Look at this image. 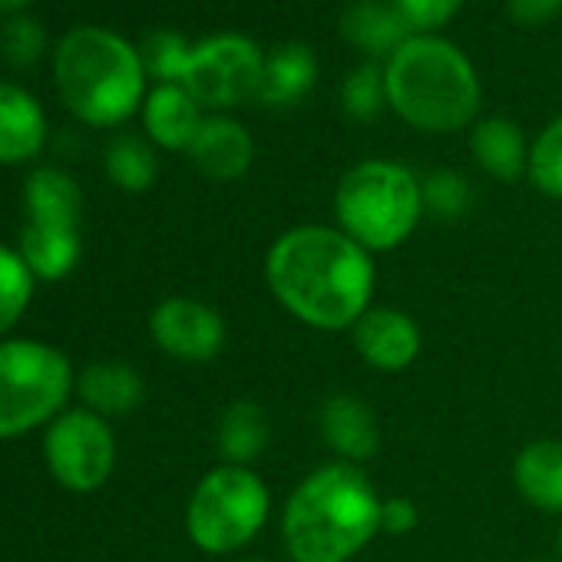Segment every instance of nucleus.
Instances as JSON below:
<instances>
[{
	"instance_id": "nucleus-1",
	"label": "nucleus",
	"mask_w": 562,
	"mask_h": 562,
	"mask_svg": "<svg viewBox=\"0 0 562 562\" xmlns=\"http://www.w3.org/2000/svg\"><path fill=\"white\" fill-rule=\"evenodd\" d=\"M265 285L292 318L315 331H351L378 285L374 255L331 225H295L265 255Z\"/></svg>"
},
{
	"instance_id": "nucleus-2",
	"label": "nucleus",
	"mask_w": 562,
	"mask_h": 562,
	"mask_svg": "<svg viewBox=\"0 0 562 562\" xmlns=\"http://www.w3.org/2000/svg\"><path fill=\"white\" fill-rule=\"evenodd\" d=\"M381 503L364 467H315L281 509V546L292 562H351L381 532Z\"/></svg>"
},
{
	"instance_id": "nucleus-3",
	"label": "nucleus",
	"mask_w": 562,
	"mask_h": 562,
	"mask_svg": "<svg viewBox=\"0 0 562 562\" xmlns=\"http://www.w3.org/2000/svg\"><path fill=\"white\" fill-rule=\"evenodd\" d=\"M387 106L420 133H457L480 113V77L443 37L414 34L384 67Z\"/></svg>"
},
{
	"instance_id": "nucleus-4",
	"label": "nucleus",
	"mask_w": 562,
	"mask_h": 562,
	"mask_svg": "<svg viewBox=\"0 0 562 562\" xmlns=\"http://www.w3.org/2000/svg\"><path fill=\"white\" fill-rule=\"evenodd\" d=\"M54 77L64 106L90 126H116L146 103L139 50L103 27L70 31L57 44Z\"/></svg>"
},
{
	"instance_id": "nucleus-5",
	"label": "nucleus",
	"mask_w": 562,
	"mask_h": 562,
	"mask_svg": "<svg viewBox=\"0 0 562 562\" xmlns=\"http://www.w3.org/2000/svg\"><path fill=\"white\" fill-rule=\"evenodd\" d=\"M338 228L371 255L404 245L424 218L420 179L391 159L351 166L335 192Z\"/></svg>"
},
{
	"instance_id": "nucleus-6",
	"label": "nucleus",
	"mask_w": 562,
	"mask_h": 562,
	"mask_svg": "<svg viewBox=\"0 0 562 562\" xmlns=\"http://www.w3.org/2000/svg\"><path fill=\"white\" fill-rule=\"evenodd\" d=\"M271 493L251 467L218 463L192 490L186 506V532L209 555L245 549L268 522Z\"/></svg>"
},
{
	"instance_id": "nucleus-7",
	"label": "nucleus",
	"mask_w": 562,
	"mask_h": 562,
	"mask_svg": "<svg viewBox=\"0 0 562 562\" xmlns=\"http://www.w3.org/2000/svg\"><path fill=\"white\" fill-rule=\"evenodd\" d=\"M77 374L70 358L44 341H0V440L24 437L64 414Z\"/></svg>"
},
{
	"instance_id": "nucleus-8",
	"label": "nucleus",
	"mask_w": 562,
	"mask_h": 562,
	"mask_svg": "<svg viewBox=\"0 0 562 562\" xmlns=\"http://www.w3.org/2000/svg\"><path fill=\"white\" fill-rule=\"evenodd\" d=\"M44 460L60 486L74 493H93L116 467V437L106 417L87 407L64 411L47 424Z\"/></svg>"
},
{
	"instance_id": "nucleus-9",
	"label": "nucleus",
	"mask_w": 562,
	"mask_h": 562,
	"mask_svg": "<svg viewBox=\"0 0 562 562\" xmlns=\"http://www.w3.org/2000/svg\"><path fill=\"white\" fill-rule=\"evenodd\" d=\"M265 54L241 34H215L192 47L182 87L199 106L228 110L258 97Z\"/></svg>"
},
{
	"instance_id": "nucleus-10",
	"label": "nucleus",
	"mask_w": 562,
	"mask_h": 562,
	"mask_svg": "<svg viewBox=\"0 0 562 562\" xmlns=\"http://www.w3.org/2000/svg\"><path fill=\"white\" fill-rule=\"evenodd\" d=\"M149 335L156 348L186 364H205L225 348V322L222 315L189 295L162 299L149 315Z\"/></svg>"
},
{
	"instance_id": "nucleus-11",
	"label": "nucleus",
	"mask_w": 562,
	"mask_h": 562,
	"mask_svg": "<svg viewBox=\"0 0 562 562\" xmlns=\"http://www.w3.org/2000/svg\"><path fill=\"white\" fill-rule=\"evenodd\" d=\"M351 341H355L358 358L381 374L407 371L420 358V348H424L420 325L401 308H371L351 328Z\"/></svg>"
},
{
	"instance_id": "nucleus-12",
	"label": "nucleus",
	"mask_w": 562,
	"mask_h": 562,
	"mask_svg": "<svg viewBox=\"0 0 562 562\" xmlns=\"http://www.w3.org/2000/svg\"><path fill=\"white\" fill-rule=\"evenodd\" d=\"M318 430L328 450L355 467H364L381 443L374 411L355 394H331L318 411Z\"/></svg>"
},
{
	"instance_id": "nucleus-13",
	"label": "nucleus",
	"mask_w": 562,
	"mask_h": 562,
	"mask_svg": "<svg viewBox=\"0 0 562 562\" xmlns=\"http://www.w3.org/2000/svg\"><path fill=\"white\" fill-rule=\"evenodd\" d=\"M192 166L215 182H232L241 179L255 159V143L241 123L232 116H209L202 120L192 146L186 149Z\"/></svg>"
},
{
	"instance_id": "nucleus-14",
	"label": "nucleus",
	"mask_w": 562,
	"mask_h": 562,
	"mask_svg": "<svg viewBox=\"0 0 562 562\" xmlns=\"http://www.w3.org/2000/svg\"><path fill=\"white\" fill-rule=\"evenodd\" d=\"M47 143L44 106L18 83H0V166L31 162Z\"/></svg>"
},
{
	"instance_id": "nucleus-15",
	"label": "nucleus",
	"mask_w": 562,
	"mask_h": 562,
	"mask_svg": "<svg viewBox=\"0 0 562 562\" xmlns=\"http://www.w3.org/2000/svg\"><path fill=\"white\" fill-rule=\"evenodd\" d=\"M143 123L156 146L189 149L202 126V106L182 83H159L143 103Z\"/></svg>"
},
{
	"instance_id": "nucleus-16",
	"label": "nucleus",
	"mask_w": 562,
	"mask_h": 562,
	"mask_svg": "<svg viewBox=\"0 0 562 562\" xmlns=\"http://www.w3.org/2000/svg\"><path fill=\"white\" fill-rule=\"evenodd\" d=\"M470 153L476 166L499 182H516L529 172V143L522 130L506 116H490L473 123Z\"/></svg>"
},
{
	"instance_id": "nucleus-17",
	"label": "nucleus",
	"mask_w": 562,
	"mask_h": 562,
	"mask_svg": "<svg viewBox=\"0 0 562 562\" xmlns=\"http://www.w3.org/2000/svg\"><path fill=\"white\" fill-rule=\"evenodd\" d=\"M519 496L539 513H562V440H532L513 460Z\"/></svg>"
},
{
	"instance_id": "nucleus-18",
	"label": "nucleus",
	"mask_w": 562,
	"mask_h": 562,
	"mask_svg": "<svg viewBox=\"0 0 562 562\" xmlns=\"http://www.w3.org/2000/svg\"><path fill=\"white\" fill-rule=\"evenodd\" d=\"M341 34L358 50L371 57H387V60L414 37V31L394 8V0L391 4H384V0H358L341 18Z\"/></svg>"
},
{
	"instance_id": "nucleus-19",
	"label": "nucleus",
	"mask_w": 562,
	"mask_h": 562,
	"mask_svg": "<svg viewBox=\"0 0 562 562\" xmlns=\"http://www.w3.org/2000/svg\"><path fill=\"white\" fill-rule=\"evenodd\" d=\"M318 80V60L315 50L305 44H285L265 57L261 87L258 97L268 106H292L302 103Z\"/></svg>"
},
{
	"instance_id": "nucleus-20",
	"label": "nucleus",
	"mask_w": 562,
	"mask_h": 562,
	"mask_svg": "<svg viewBox=\"0 0 562 562\" xmlns=\"http://www.w3.org/2000/svg\"><path fill=\"white\" fill-rule=\"evenodd\" d=\"M271 440V420L258 401H232L215 427V447L222 463L232 467H251Z\"/></svg>"
},
{
	"instance_id": "nucleus-21",
	"label": "nucleus",
	"mask_w": 562,
	"mask_h": 562,
	"mask_svg": "<svg viewBox=\"0 0 562 562\" xmlns=\"http://www.w3.org/2000/svg\"><path fill=\"white\" fill-rule=\"evenodd\" d=\"M21 258L27 261V268L34 271V278L41 281H60L67 278L77 261H80V228L74 225H41V222H27L18 241Z\"/></svg>"
},
{
	"instance_id": "nucleus-22",
	"label": "nucleus",
	"mask_w": 562,
	"mask_h": 562,
	"mask_svg": "<svg viewBox=\"0 0 562 562\" xmlns=\"http://www.w3.org/2000/svg\"><path fill=\"white\" fill-rule=\"evenodd\" d=\"M77 391H80L87 411H93L100 417H116V414H130L139 407L143 378L133 364L100 361V364H90L87 371H80Z\"/></svg>"
},
{
	"instance_id": "nucleus-23",
	"label": "nucleus",
	"mask_w": 562,
	"mask_h": 562,
	"mask_svg": "<svg viewBox=\"0 0 562 562\" xmlns=\"http://www.w3.org/2000/svg\"><path fill=\"white\" fill-rule=\"evenodd\" d=\"M24 205H27V222L80 228V209H83L80 186L54 166L31 172L24 186Z\"/></svg>"
},
{
	"instance_id": "nucleus-24",
	"label": "nucleus",
	"mask_w": 562,
	"mask_h": 562,
	"mask_svg": "<svg viewBox=\"0 0 562 562\" xmlns=\"http://www.w3.org/2000/svg\"><path fill=\"white\" fill-rule=\"evenodd\" d=\"M106 176L123 192H146L159 176L156 153L139 136H116L106 149Z\"/></svg>"
},
{
	"instance_id": "nucleus-25",
	"label": "nucleus",
	"mask_w": 562,
	"mask_h": 562,
	"mask_svg": "<svg viewBox=\"0 0 562 562\" xmlns=\"http://www.w3.org/2000/svg\"><path fill=\"white\" fill-rule=\"evenodd\" d=\"M34 271L18 248L0 245V338H4L27 312L34 299Z\"/></svg>"
},
{
	"instance_id": "nucleus-26",
	"label": "nucleus",
	"mask_w": 562,
	"mask_h": 562,
	"mask_svg": "<svg viewBox=\"0 0 562 562\" xmlns=\"http://www.w3.org/2000/svg\"><path fill=\"white\" fill-rule=\"evenodd\" d=\"M532 186L549 195V199H559L562 202V116L552 120L532 143L529 149V172Z\"/></svg>"
},
{
	"instance_id": "nucleus-27",
	"label": "nucleus",
	"mask_w": 562,
	"mask_h": 562,
	"mask_svg": "<svg viewBox=\"0 0 562 562\" xmlns=\"http://www.w3.org/2000/svg\"><path fill=\"white\" fill-rule=\"evenodd\" d=\"M341 106L351 120H374L387 106V83L384 70L374 64H361L341 87Z\"/></svg>"
},
{
	"instance_id": "nucleus-28",
	"label": "nucleus",
	"mask_w": 562,
	"mask_h": 562,
	"mask_svg": "<svg viewBox=\"0 0 562 562\" xmlns=\"http://www.w3.org/2000/svg\"><path fill=\"white\" fill-rule=\"evenodd\" d=\"M189 54H192V47L179 34H169V31L149 34L143 50H139L146 77H156L159 83H182L186 67H189Z\"/></svg>"
},
{
	"instance_id": "nucleus-29",
	"label": "nucleus",
	"mask_w": 562,
	"mask_h": 562,
	"mask_svg": "<svg viewBox=\"0 0 562 562\" xmlns=\"http://www.w3.org/2000/svg\"><path fill=\"white\" fill-rule=\"evenodd\" d=\"M44 47H47V31L41 27V21L27 18V14H14L4 31H0V54L11 67H34L41 57H44Z\"/></svg>"
},
{
	"instance_id": "nucleus-30",
	"label": "nucleus",
	"mask_w": 562,
	"mask_h": 562,
	"mask_svg": "<svg viewBox=\"0 0 562 562\" xmlns=\"http://www.w3.org/2000/svg\"><path fill=\"white\" fill-rule=\"evenodd\" d=\"M424 212L434 218H460L470 209V182L453 169H437L424 182Z\"/></svg>"
},
{
	"instance_id": "nucleus-31",
	"label": "nucleus",
	"mask_w": 562,
	"mask_h": 562,
	"mask_svg": "<svg viewBox=\"0 0 562 562\" xmlns=\"http://www.w3.org/2000/svg\"><path fill=\"white\" fill-rule=\"evenodd\" d=\"M394 8L401 11V18L414 34H430L457 18L463 0H394Z\"/></svg>"
},
{
	"instance_id": "nucleus-32",
	"label": "nucleus",
	"mask_w": 562,
	"mask_h": 562,
	"mask_svg": "<svg viewBox=\"0 0 562 562\" xmlns=\"http://www.w3.org/2000/svg\"><path fill=\"white\" fill-rule=\"evenodd\" d=\"M420 526V509L411 496H384L381 503V532L407 536Z\"/></svg>"
},
{
	"instance_id": "nucleus-33",
	"label": "nucleus",
	"mask_w": 562,
	"mask_h": 562,
	"mask_svg": "<svg viewBox=\"0 0 562 562\" xmlns=\"http://www.w3.org/2000/svg\"><path fill=\"white\" fill-rule=\"evenodd\" d=\"M506 8L516 24L539 27V24H549L562 11V0H506Z\"/></svg>"
},
{
	"instance_id": "nucleus-34",
	"label": "nucleus",
	"mask_w": 562,
	"mask_h": 562,
	"mask_svg": "<svg viewBox=\"0 0 562 562\" xmlns=\"http://www.w3.org/2000/svg\"><path fill=\"white\" fill-rule=\"evenodd\" d=\"M31 4V0H0V11L4 14H18V11H24Z\"/></svg>"
},
{
	"instance_id": "nucleus-35",
	"label": "nucleus",
	"mask_w": 562,
	"mask_h": 562,
	"mask_svg": "<svg viewBox=\"0 0 562 562\" xmlns=\"http://www.w3.org/2000/svg\"><path fill=\"white\" fill-rule=\"evenodd\" d=\"M555 559L562 562V529H559V536H555Z\"/></svg>"
},
{
	"instance_id": "nucleus-36",
	"label": "nucleus",
	"mask_w": 562,
	"mask_h": 562,
	"mask_svg": "<svg viewBox=\"0 0 562 562\" xmlns=\"http://www.w3.org/2000/svg\"><path fill=\"white\" fill-rule=\"evenodd\" d=\"M235 562H265V559H235Z\"/></svg>"
},
{
	"instance_id": "nucleus-37",
	"label": "nucleus",
	"mask_w": 562,
	"mask_h": 562,
	"mask_svg": "<svg viewBox=\"0 0 562 562\" xmlns=\"http://www.w3.org/2000/svg\"><path fill=\"white\" fill-rule=\"evenodd\" d=\"M529 562H549V559H529Z\"/></svg>"
}]
</instances>
